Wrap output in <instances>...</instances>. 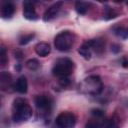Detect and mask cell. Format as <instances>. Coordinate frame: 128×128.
<instances>
[{"label":"cell","mask_w":128,"mask_h":128,"mask_svg":"<svg viewBox=\"0 0 128 128\" xmlns=\"http://www.w3.org/2000/svg\"><path fill=\"white\" fill-rule=\"evenodd\" d=\"M12 118L15 122H23L32 116V108L24 98H16L12 106Z\"/></svg>","instance_id":"cell-1"},{"label":"cell","mask_w":128,"mask_h":128,"mask_svg":"<svg viewBox=\"0 0 128 128\" xmlns=\"http://www.w3.org/2000/svg\"><path fill=\"white\" fill-rule=\"evenodd\" d=\"M80 91L87 95L96 96L103 90V82L98 75H90L86 77L79 85Z\"/></svg>","instance_id":"cell-2"},{"label":"cell","mask_w":128,"mask_h":128,"mask_svg":"<svg viewBox=\"0 0 128 128\" xmlns=\"http://www.w3.org/2000/svg\"><path fill=\"white\" fill-rule=\"evenodd\" d=\"M75 43V34L69 30L60 32L54 38V46L57 50L64 52L72 48Z\"/></svg>","instance_id":"cell-3"},{"label":"cell","mask_w":128,"mask_h":128,"mask_svg":"<svg viewBox=\"0 0 128 128\" xmlns=\"http://www.w3.org/2000/svg\"><path fill=\"white\" fill-rule=\"evenodd\" d=\"M74 70V63L69 58H59L56 60L53 68L52 73L57 77H68Z\"/></svg>","instance_id":"cell-4"},{"label":"cell","mask_w":128,"mask_h":128,"mask_svg":"<svg viewBox=\"0 0 128 128\" xmlns=\"http://www.w3.org/2000/svg\"><path fill=\"white\" fill-rule=\"evenodd\" d=\"M58 128H74L76 125V117L71 112H61L55 120Z\"/></svg>","instance_id":"cell-5"},{"label":"cell","mask_w":128,"mask_h":128,"mask_svg":"<svg viewBox=\"0 0 128 128\" xmlns=\"http://www.w3.org/2000/svg\"><path fill=\"white\" fill-rule=\"evenodd\" d=\"M34 102H35V105L37 106L38 109L43 110V111H50L53 100L49 95L40 94V95H37L35 97Z\"/></svg>","instance_id":"cell-6"},{"label":"cell","mask_w":128,"mask_h":128,"mask_svg":"<svg viewBox=\"0 0 128 128\" xmlns=\"http://www.w3.org/2000/svg\"><path fill=\"white\" fill-rule=\"evenodd\" d=\"M62 5H63L62 2H56L53 5H51L45 11V13L43 15V20L45 22H48V21H51L54 18H56V16L58 15V13L60 12V10L62 8Z\"/></svg>","instance_id":"cell-7"},{"label":"cell","mask_w":128,"mask_h":128,"mask_svg":"<svg viewBox=\"0 0 128 128\" xmlns=\"http://www.w3.org/2000/svg\"><path fill=\"white\" fill-rule=\"evenodd\" d=\"M23 7H24L23 16H24L27 20H36V19L38 18L37 13H36L35 8H34V5H33L32 2H29V1L24 2Z\"/></svg>","instance_id":"cell-8"},{"label":"cell","mask_w":128,"mask_h":128,"mask_svg":"<svg viewBox=\"0 0 128 128\" xmlns=\"http://www.w3.org/2000/svg\"><path fill=\"white\" fill-rule=\"evenodd\" d=\"M91 50H93L96 54H102L105 50V41L103 39H92L87 41Z\"/></svg>","instance_id":"cell-9"},{"label":"cell","mask_w":128,"mask_h":128,"mask_svg":"<svg viewBox=\"0 0 128 128\" xmlns=\"http://www.w3.org/2000/svg\"><path fill=\"white\" fill-rule=\"evenodd\" d=\"M14 89L20 93V94H25L28 90V82H27V79L25 76H20L16 83L14 84Z\"/></svg>","instance_id":"cell-10"},{"label":"cell","mask_w":128,"mask_h":128,"mask_svg":"<svg viewBox=\"0 0 128 128\" xmlns=\"http://www.w3.org/2000/svg\"><path fill=\"white\" fill-rule=\"evenodd\" d=\"M15 12V5L12 2H5L1 7V16L3 18H11Z\"/></svg>","instance_id":"cell-11"},{"label":"cell","mask_w":128,"mask_h":128,"mask_svg":"<svg viewBox=\"0 0 128 128\" xmlns=\"http://www.w3.org/2000/svg\"><path fill=\"white\" fill-rule=\"evenodd\" d=\"M50 51H51V47L47 42H39L35 46V52L40 57L47 56L50 53Z\"/></svg>","instance_id":"cell-12"},{"label":"cell","mask_w":128,"mask_h":128,"mask_svg":"<svg viewBox=\"0 0 128 128\" xmlns=\"http://www.w3.org/2000/svg\"><path fill=\"white\" fill-rule=\"evenodd\" d=\"M12 83V76L9 72L2 71L0 74V87L2 90H7Z\"/></svg>","instance_id":"cell-13"},{"label":"cell","mask_w":128,"mask_h":128,"mask_svg":"<svg viewBox=\"0 0 128 128\" xmlns=\"http://www.w3.org/2000/svg\"><path fill=\"white\" fill-rule=\"evenodd\" d=\"M91 48H90V46H89V44H88V42L86 41L85 43H83V45L79 48V50H78V52H79V54L84 58V59H86V60H89L90 58H91Z\"/></svg>","instance_id":"cell-14"},{"label":"cell","mask_w":128,"mask_h":128,"mask_svg":"<svg viewBox=\"0 0 128 128\" xmlns=\"http://www.w3.org/2000/svg\"><path fill=\"white\" fill-rule=\"evenodd\" d=\"M75 8H76V11L79 13V14H85L88 9H89V4L86 3V2H82V1H78L76 2L75 4Z\"/></svg>","instance_id":"cell-15"},{"label":"cell","mask_w":128,"mask_h":128,"mask_svg":"<svg viewBox=\"0 0 128 128\" xmlns=\"http://www.w3.org/2000/svg\"><path fill=\"white\" fill-rule=\"evenodd\" d=\"M102 128H120L119 124L117 123L116 120L109 118V119H105L102 122Z\"/></svg>","instance_id":"cell-16"},{"label":"cell","mask_w":128,"mask_h":128,"mask_svg":"<svg viewBox=\"0 0 128 128\" xmlns=\"http://www.w3.org/2000/svg\"><path fill=\"white\" fill-rule=\"evenodd\" d=\"M114 32L116 35H118L122 38H128V27L117 26L114 28Z\"/></svg>","instance_id":"cell-17"},{"label":"cell","mask_w":128,"mask_h":128,"mask_svg":"<svg viewBox=\"0 0 128 128\" xmlns=\"http://www.w3.org/2000/svg\"><path fill=\"white\" fill-rule=\"evenodd\" d=\"M104 16H105V19H112V18H115L117 16V12H115V10L109 6H105L104 8Z\"/></svg>","instance_id":"cell-18"},{"label":"cell","mask_w":128,"mask_h":128,"mask_svg":"<svg viewBox=\"0 0 128 128\" xmlns=\"http://www.w3.org/2000/svg\"><path fill=\"white\" fill-rule=\"evenodd\" d=\"M39 66H40V64H39L37 59H29L26 62V67L29 70H36L39 68Z\"/></svg>","instance_id":"cell-19"},{"label":"cell","mask_w":128,"mask_h":128,"mask_svg":"<svg viewBox=\"0 0 128 128\" xmlns=\"http://www.w3.org/2000/svg\"><path fill=\"white\" fill-rule=\"evenodd\" d=\"M8 62V57H7V54H6V50L4 47H1L0 48V63H1V66H5Z\"/></svg>","instance_id":"cell-20"},{"label":"cell","mask_w":128,"mask_h":128,"mask_svg":"<svg viewBox=\"0 0 128 128\" xmlns=\"http://www.w3.org/2000/svg\"><path fill=\"white\" fill-rule=\"evenodd\" d=\"M85 128H102V123H100L98 120H90L86 123Z\"/></svg>","instance_id":"cell-21"},{"label":"cell","mask_w":128,"mask_h":128,"mask_svg":"<svg viewBox=\"0 0 128 128\" xmlns=\"http://www.w3.org/2000/svg\"><path fill=\"white\" fill-rule=\"evenodd\" d=\"M33 37H34V34H27V35H24V36H22V37L20 38L19 43H20L21 45H26L27 43H29V42L33 39Z\"/></svg>","instance_id":"cell-22"},{"label":"cell","mask_w":128,"mask_h":128,"mask_svg":"<svg viewBox=\"0 0 128 128\" xmlns=\"http://www.w3.org/2000/svg\"><path fill=\"white\" fill-rule=\"evenodd\" d=\"M58 83L61 87H68L70 85V79L68 77H60L58 80Z\"/></svg>","instance_id":"cell-23"},{"label":"cell","mask_w":128,"mask_h":128,"mask_svg":"<svg viewBox=\"0 0 128 128\" xmlns=\"http://www.w3.org/2000/svg\"><path fill=\"white\" fill-rule=\"evenodd\" d=\"M91 114H92L96 119H99V118H102V117L104 116V111L101 110V109L96 108V109H92V110H91Z\"/></svg>","instance_id":"cell-24"},{"label":"cell","mask_w":128,"mask_h":128,"mask_svg":"<svg viewBox=\"0 0 128 128\" xmlns=\"http://www.w3.org/2000/svg\"><path fill=\"white\" fill-rule=\"evenodd\" d=\"M123 66L124 67H128V61L127 60H124L123 61Z\"/></svg>","instance_id":"cell-25"},{"label":"cell","mask_w":128,"mask_h":128,"mask_svg":"<svg viewBox=\"0 0 128 128\" xmlns=\"http://www.w3.org/2000/svg\"><path fill=\"white\" fill-rule=\"evenodd\" d=\"M127 5H128V3H127Z\"/></svg>","instance_id":"cell-26"}]
</instances>
